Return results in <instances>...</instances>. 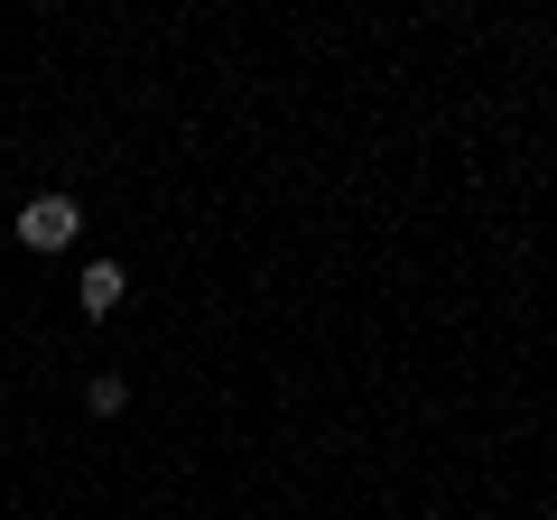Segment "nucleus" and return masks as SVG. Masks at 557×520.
<instances>
[{
	"label": "nucleus",
	"mask_w": 557,
	"mask_h": 520,
	"mask_svg": "<svg viewBox=\"0 0 557 520\" xmlns=\"http://www.w3.org/2000/svg\"><path fill=\"white\" fill-rule=\"evenodd\" d=\"M121 298H131V270H121V260H84V280H75V307H84V317H112Z\"/></svg>",
	"instance_id": "2"
},
{
	"label": "nucleus",
	"mask_w": 557,
	"mask_h": 520,
	"mask_svg": "<svg viewBox=\"0 0 557 520\" xmlns=\"http://www.w3.org/2000/svg\"><path fill=\"white\" fill-rule=\"evenodd\" d=\"M75 233H84V205L65 196V186L20 205V242H28V251H75Z\"/></svg>",
	"instance_id": "1"
},
{
	"label": "nucleus",
	"mask_w": 557,
	"mask_h": 520,
	"mask_svg": "<svg viewBox=\"0 0 557 520\" xmlns=\"http://www.w3.org/2000/svg\"><path fill=\"white\" fill-rule=\"evenodd\" d=\"M84 409H94V419H121V409H131V381H121V372H94V381H84Z\"/></svg>",
	"instance_id": "3"
}]
</instances>
